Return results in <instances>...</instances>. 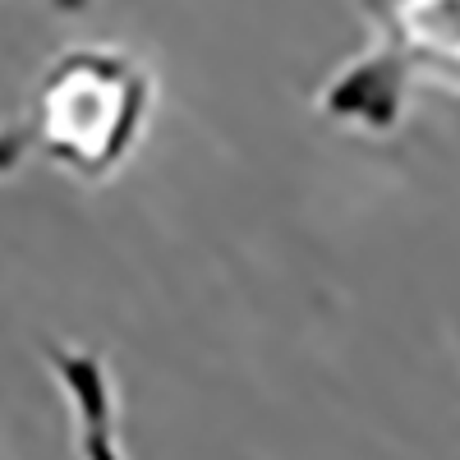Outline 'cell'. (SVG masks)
I'll list each match as a JSON object with an SVG mask.
<instances>
[{
    "instance_id": "3",
    "label": "cell",
    "mask_w": 460,
    "mask_h": 460,
    "mask_svg": "<svg viewBox=\"0 0 460 460\" xmlns=\"http://www.w3.org/2000/svg\"><path fill=\"white\" fill-rule=\"evenodd\" d=\"M60 387L74 410V442H79V460H125L120 451V424H115V392L106 364L93 350H69V345H51L47 350Z\"/></svg>"
},
{
    "instance_id": "1",
    "label": "cell",
    "mask_w": 460,
    "mask_h": 460,
    "mask_svg": "<svg viewBox=\"0 0 460 460\" xmlns=\"http://www.w3.org/2000/svg\"><path fill=\"white\" fill-rule=\"evenodd\" d=\"M152 106V79L134 56L120 51H65L37 84L32 111L14 134H0V171L19 152L69 166L84 180H102L129 157L143 115Z\"/></svg>"
},
{
    "instance_id": "2",
    "label": "cell",
    "mask_w": 460,
    "mask_h": 460,
    "mask_svg": "<svg viewBox=\"0 0 460 460\" xmlns=\"http://www.w3.org/2000/svg\"><path fill=\"white\" fill-rule=\"evenodd\" d=\"M377 28V51L327 88V115L392 129L410 79L460 84V0H359Z\"/></svg>"
}]
</instances>
